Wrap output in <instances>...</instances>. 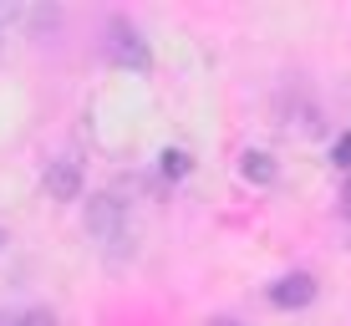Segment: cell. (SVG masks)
I'll return each instance as SVG.
<instances>
[{"instance_id": "cell-4", "label": "cell", "mask_w": 351, "mask_h": 326, "mask_svg": "<svg viewBox=\"0 0 351 326\" xmlns=\"http://www.w3.org/2000/svg\"><path fill=\"white\" fill-rule=\"evenodd\" d=\"M46 194H51L56 204H71L82 194V168L71 159H51L46 163Z\"/></svg>"}, {"instance_id": "cell-3", "label": "cell", "mask_w": 351, "mask_h": 326, "mask_svg": "<svg viewBox=\"0 0 351 326\" xmlns=\"http://www.w3.org/2000/svg\"><path fill=\"white\" fill-rule=\"evenodd\" d=\"M311 301H316V275H306V270H290L270 286V306H280V311H300Z\"/></svg>"}, {"instance_id": "cell-7", "label": "cell", "mask_w": 351, "mask_h": 326, "mask_svg": "<svg viewBox=\"0 0 351 326\" xmlns=\"http://www.w3.org/2000/svg\"><path fill=\"white\" fill-rule=\"evenodd\" d=\"M158 163H163V174H168V178H184L189 168H193V159H189L184 148H163V159H158Z\"/></svg>"}, {"instance_id": "cell-8", "label": "cell", "mask_w": 351, "mask_h": 326, "mask_svg": "<svg viewBox=\"0 0 351 326\" xmlns=\"http://www.w3.org/2000/svg\"><path fill=\"white\" fill-rule=\"evenodd\" d=\"M331 163L351 174V132H341V138H336V148H331Z\"/></svg>"}, {"instance_id": "cell-11", "label": "cell", "mask_w": 351, "mask_h": 326, "mask_svg": "<svg viewBox=\"0 0 351 326\" xmlns=\"http://www.w3.org/2000/svg\"><path fill=\"white\" fill-rule=\"evenodd\" d=\"M5 240H10V235H5V229H0V250H5Z\"/></svg>"}, {"instance_id": "cell-1", "label": "cell", "mask_w": 351, "mask_h": 326, "mask_svg": "<svg viewBox=\"0 0 351 326\" xmlns=\"http://www.w3.org/2000/svg\"><path fill=\"white\" fill-rule=\"evenodd\" d=\"M82 224H87V235H92L102 250H107V245H112V250L128 245V204L117 199V194H92L87 209H82Z\"/></svg>"}, {"instance_id": "cell-9", "label": "cell", "mask_w": 351, "mask_h": 326, "mask_svg": "<svg viewBox=\"0 0 351 326\" xmlns=\"http://www.w3.org/2000/svg\"><path fill=\"white\" fill-rule=\"evenodd\" d=\"M341 214L351 220V178H346V189H341Z\"/></svg>"}, {"instance_id": "cell-6", "label": "cell", "mask_w": 351, "mask_h": 326, "mask_svg": "<svg viewBox=\"0 0 351 326\" xmlns=\"http://www.w3.org/2000/svg\"><path fill=\"white\" fill-rule=\"evenodd\" d=\"M0 326H56V321H51V311H5Z\"/></svg>"}, {"instance_id": "cell-10", "label": "cell", "mask_w": 351, "mask_h": 326, "mask_svg": "<svg viewBox=\"0 0 351 326\" xmlns=\"http://www.w3.org/2000/svg\"><path fill=\"white\" fill-rule=\"evenodd\" d=\"M214 326H239V321H224V316H219V321H214Z\"/></svg>"}, {"instance_id": "cell-5", "label": "cell", "mask_w": 351, "mask_h": 326, "mask_svg": "<svg viewBox=\"0 0 351 326\" xmlns=\"http://www.w3.org/2000/svg\"><path fill=\"white\" fill-rule=\"evenodd\" d=\"M239 178H250V184H275V159L265 148H245L239 153Z\"/></svg>"}, {"instance_id": "cell-2", "label": "cell", "mask_w": 351, "mask_h": 326, "mask_svg": "<svg viewBox=\"0 0 351 326\" xmlns=\"http://www.w3.org/2000/svg\"><path fill=\"white\" fill-rule=\"evenodd\" d=\"M107 62H117V67H128V71H148L153 67V51H148V41H143L138 31L128 26L123 16L117 21H107Z\"/></svg>"}]
</instances>
